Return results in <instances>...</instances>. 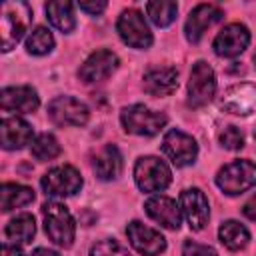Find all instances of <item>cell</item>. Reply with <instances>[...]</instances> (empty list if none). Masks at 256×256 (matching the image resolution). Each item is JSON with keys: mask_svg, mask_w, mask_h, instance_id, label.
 Here are the masks:
<instances>
[{"mask_svg": "<svg viewBox=\"0 0 256 256\" xmlns=\"http://www.w3.org/2000/svg\"><path fill=\"white\" fill-rule=\"evenodd\" d=\"M44 214V228L52 242H56L62 248H70L74 242V220L64 204L58 202H46L42 206Z\"/></svg>", "mask_w": 256, "mask_h": 256, "instance_id": "6da1fadb", "label": "cell"}, {"mask_svg": "<svg viewBox=\"0 0 256 256\" xmlns=\"http://www.w3.org/2000/svg\"><path fill=\"white\" fill-rule=\"evenodd\" d=\"M216 184L228 196L242 194L256 184V164L250 160H234L220 168Z\"/></svg>", "mask_w": 256, "mask_h": 256, "instance_id": "7a4b0ae2", "label": "cell"}, {"mask_svg": "<svg viewBox=\"0 0 256 256\" xmlns=\"http://www.w3.org/2000/svg\"><path fill=\"white\" fill-rule=\"evenodd\" d=\"M122 126L126 132L138 134V136H154L158 134L164 124H166V116L154 110H148L142 104H134L122 110L120 114Z\"/></svg>", "mask_w": 256, "mask_h": 256, "instance_id": "3957f363", "label": "cell"}, {"mask_svg": "<svg viewBox=\"0 0 256 256\" xmlns=\"http://www.w3.org/2000/svg\"><path fill=\"white\" fill-rule=\"evenodd\" d=\"M134 178L142 192H158L170 184L172 174L170 168L160 158L144 156L134 166Z\"/></svg>", "mask_w": 256, "mask_h": 256, "instance_id": "277c9868", "label": "cell"}, {"mask_svg": "<svg viewBox=\"0 0 256 256\" xmlns=\"http://www.w3.org/2000/svg\"><path fill=\"white\" fill-rule=\"evenodd\" d=\"M216 92V78L214 70L204 62H196L190 72V82H188V104L194 108H200L212 100Z\"/></svg>", "mask_w": 256, "mask_h": 256, "instance_id": "5b68a950", "label": "cell"}, {"mask_svg": "<svg viewBox=\"0 0 256 256\" xmlns=\"http://www.w3.org/2000/svg\"><path fill=\"white\" fill-rule=\"evenodd\" d=\"M116 28L120 38L132 48H148L152 44V32L140 10H124Z\"/></svg>", "mask_w": 256, "mask_h": 256, "instance_id": "8992f818", "label": "cell"}, {"mask_svg": "<svg viewBox=\"0 0 256 256\" xmlns=\"http://www.w3.org/2000/svg\"><path fill=\"white\" fill-rule=\"evenodd\" d=\"M42 188L48 196H72L82 188V176L74 166H56L42 176Z\"/></svg>", "mask_w": 256, "mask_h": 256, "instance_id": "52a82bcc", "label": "cell"}, {"mask_svg": "<svg viewBox=\"0 0 256 256\" xmlns=\"http://www.w3.org/2000/svg\"><path fill=\"white\" fill-rule=\"evenodd\" d=\"M88 114V108L72 96H58L48 104V116L58 126H82Z\"/></svg>", "mask_w": 256, "mask_h": 256, "instance_id": "ba28073f", "label": "cell"}, {"mask_svg": "<svg viewBox=\"0 0 256 256\" xmlns=\"http://www.w3.org/2000/svg\"><path fill=\"white\" fill-rule=\"evenodd\" d=\"M162 150L172 160V164H176V166H188L198 156V144H196V140L192 136L184 134L182 130H170V132H166V136L162 140Z\"/></svg>", "mask_w": 256, "mask_h": 256, "instance_id": "9c48e42d", "label": "cell"}, {"mask_svg": "<svg viewBox=\"0 0 256 256\" xmlns=\"http://www.w3.org/2000/svg\"><path fill=\"white\" fill-rule=\"evenodd\" d=\"M220 108L230 114H240L246 116L256 110V86L254 84H234L230 86L222 98H220Z\"/></svg>", "mask_w": 256, "mask_h": 256, "instance_id": "30bf717a", "label": "cell"}, {"mask_svg": "<svg viewBox=\"0 0 256 256\" xmlns=\"http://www.w3.org/2000/svg\"><path fill=\"white\" fill-rule=\"evenodd\" d=\"M250 42V32L244 24H228L220 30V34L214 40V52L224 58H234Z\"/></svg>", "mask_w": 256, "mask_h": 256, "instance_id": "8fae6325", "label": "cell"}, {"mask_svg": "<svg viewBox=\"0 0 256 256\" xmlns=\"http://www.w3.org/2000/svg\"><path fill=\"white\" fill-rule=\"evenodd\" d=\"M126 232L130 238V244L144 256H156L166 250V238L158 230L148 228L142 222H136V220L130 222Z\"/></svg>", "mask_w": 256, "mask_h": 256, "instance_id": "7c38bea8", "label": "cell"}, {"mask_svg": "<svg viewBox=\"0 0 256 256\" xmlns=\"http://www.w3.org/2000/svg\"><path fill=\"white\" fill-rule=\"evenodd\" d=\"M118 68V56L110 50H98L86 58V62L80 66L78 76L84 82H100L108 78Z\"/></svg>", "mask_w": 256, "mask_h": 256, "instance_id": "4fadbf2b", "label": "cell"}, {"mask_svg": "<svg viewBox=\"0 0 256 256\" xmlns=\"http://www.w3.org/2000/svg\"><path fill=\"white\" fill-rule=\"evenodd\" d=\"M180 208L192 230H202L206 226L208 216H210L208 200L198 188H190L180 194Z\"/></svg>", "mask_w": 256, "mask_h": 256, "instance_id": "5bb4252c", "label": "cell"}, {"mask_svg": "<svg viewBox=\"0 0 256 256\" xmlns=\"http://www.w3.org/2000/svg\"><path fill=\"white\" fill-rule=\"evenodd\" d=\"M222 16H224V12L216 4H198L190 12V16L186 20V28H184L186 30V38L190 42H198L202 38L204 30L208 26H212L214 22H218Z\"/></svg>", "mask_w": 256, "mask_h": 256, "instance_id": "9a60e30c", "label": "cell"}, {"mask_svg": "<svg viewBox=\"0 0 256 256\" xmlns=\"http://www.w3.org/2000/svg\"><path fill=\"white\" fill-rule=\"evenodd\" d=\"M40 104L36 90L30 86H10L0 92V106L2 110L12 112H34Z\"/></svg>", "mask_w": 256, "mask_h": 256, "instance_id": "2e32d148", "label": "cell"}, {"mask_svg": "<svg viewBox=\"0 0 256 256\" xmlns=\"http://www.w3.org/2000/svg\"><path fill=\"white\" fill-rule=\"evenodd\" d=\"M146 212L152 220H156L158 224H162L164 228L170 230H178L180 228V208L178 204L168 198V196H152L146 200Z\"/></svg>", "mask_w": 256, "mask_h": 256, "instance_id": "e0dca14e", "label": "cell"}, {"mask_svg": "<svg viewBox=\"0 0 256 256\" xmlns=\"http://www.w3.org/2000/svg\"><path fill=\"white\" fill-rule=\"evenodd\" d=\"M22 4H4L2 6V50L8 52L26 32V22L20 18L18 10Z\"/></svg>", "mask_w": 256, "mask_h": 256, "instance_id": "ac0fdd59", "label": "cell"}, {"mask_svg": "<svg viewBox=\"0 0 256 256\" xmlns=\"http://www.w3.org/2000/svg\"><path fill=\"white\" fill-rule=\"evenodd\" d=\"M32 140V126L22 118H4L0 124V142L6 150L24 148Z\"/></svg>", "mask_w": 256, "mask_h": 256, "instance_id": "d6986e66", "label": "cell"}, {"mask_svg": "<svg viewBox=\"0 0 256 256\" xmlns=\"http://www.w3.org/2000/svg\"><path fill=\"white\" fill-rule=\"evenodd\" d=\"M178 88L176 68H152L144 74V90L152 96H168Z\"/></svg>", "mask_w": 256, "mask_h": 256, "instance_id": "ffe728a7", "label": "cell"}, {"mask_svg": "<svg viewBox=\"0 0 256 256\" xmlns=\"http://www.w3.org/2000/svg\"><path fill=\"white\" fill-rule=\"evenodd\" d=\"M92 168L100 180H114L122 172V154L118 152L116 146L108 144L94 156Z\"/></svg>", "mask_w": 256, "mask_h": 256, "instance_id": "44dd1931", "label": "cell"}, {"mask_svg": "<svg viewBox=\"0 0 256 256\" xmlns=\"http://www.w3.org/2000/svg\"><path fill=\"white\" fill-rule=\"evenodd\" d=\"M34 200V192L28 186H20V184H2L0 188V206L4 212L12 210V208H20L26 206Z\"/></svg>", "mask_w": 256, "mask_h": 256, "instance_id": "7402d4cb", "label": "cell"}, {"mask_svg": "<svg viewBox=\"0 0 256 256\" xmlns=\"http://www.w3.org/2000/svg\"><path fill=\"white\" fill-rule=\"evenodd\" d=\"M46 14L50 18V22L62 30V32H72L76 26V18H74V6L70 2H62V0H54L46 4Z\"/></svg>", "mask_w": 256, "mask_h": 256, "instance_id": "603a6c76", "label": "cell"}, {"mask_svg": "<svg viewBox=\"0 0 256 256\" xmlns=\"http://www.w3.org/2000/svg\"><path fill=\"white\" fill-rule=\"evenodd\" d=\"M34 232H36V224H34V218L30 214L16 216L14 220L8 222V226L4 230L6 238L10 242H14V244H26V242H30L32 236H34Z\"/></svg>", "mask_w": 256, "mask_h": 256, "instance_id": "cb8c5ba5", "label": "cell"}, {"mask_svg": "<svg viewBox=\"0 0 256 256\" xmlns=\"http://www.w3.org/2000/svg\"><path fill=\"white\" fill-rule=\"evenodd\" d=\"M218 236H220V242H222L226 248H230V250H240V248H244V246L248 244V240H250L248 230H246L240 222H236V220L224 222V224L220 226V230H218Z\"/></svg>", "mask_w": 256, "mask_h": 256, "instance_id": "d4e9b609", "label": "cell"}, {"mask_svg": "<svg viewBox=\"0 0 256 256\" xmlns=\"http://www.w3.org/2000/svg\"><path fill=\"white\" fill-rule=\"evenodd\" d=\"M146 12L156 26H168L176 18L178 6H176V2H148Z\"/></svg>", "mask_w": 256, "mask_h": 256, "instance_id": "484cf974", "label": "cell"}, {"mask_svg": "<svg viewBox=\"0 0 256 256\" xmlns=\"http://www.w3.org/2000/svg\"><path fill=\"white\" fill-rule=\"evenodd\" d=\"M52 46H54V38H52L50 30L44 28V26L34 28V30L30 32L28 40H26V50H28L30 54H38V56H40V54H48V52L52 50Z\"/></svg>", "mask_w": 256, "mask_h": 256, "instance_id": "4316f807", "label": "cell"}, {"mask_svg": "<svg viewBox=\"0 0 256 256\" xmlns=\"http://www.w3.org/2000/svg\"><path fill=\"white\" fill-rule=\"evenodd\" d=\"M58 154H60V144H58V140H56L52 134H48V132L40 134V136L32 142V156H34L36 160H52V158H56Z\"/></svg>", "mask_w": 256, "mask_h": 256, "instance_id": "83f0119b", "label": "cell"}, {"mask_svg": "<svg viewBox=\"0 0 256 256\" xmlns=\"http://www.w3.org/2000/svg\"><path fill=\"white\" fill-rule=\"evenodd\" d=\"M90 256H130V254L116 240H102V242H98V244L92 246Z\"/></svg>", "mask_w": 256, "mask_h": 256, "instance_id": "f1b7e54d", "label": "cell"}, {"mask_svg": "<svg viewBox=\"0 0 256 256\" xmlns=\"http://www.w3.org/2000/svg\"><path fill=\"white\" fill-rule=\"evenodd\" d=\"M218 140L224 148L228 150H240L244 146V134L236 128V126H226L220 134H218Z\"/></svg>", "mask_w": 256, "mask_h": 256, "instance_id": "f546056e", "label": "cell"}, {"mask_svg": "<svg viewBox=\"0 0 256 256\" xmlns=\"http://www.w3.org/2000/svg\"><path fill=\"white\" fill-rule=\"evenodd\" d=\"M182 256H218V254L210 246H204V244L186 240L184 242V248H182Z\"/></svg>", "mask_w": 256, "mask_h": 256, "instance_id": "4dcf8cb0", "label": "cell"}, {"mask_svg": "<svg viewBox=\"0 0 256 256\" xmlns=\"http://www.w3.org/2000/svg\"><path fill=\"white\" fill-rule=\"evenodd\" d=\"M78 6H80V10H84V12L100 14V12L106 8V2H104V0H98V2H80Z\"/></svg>", "mask_w": 256, "mask_h": 256, "instance_id": "1f68e13d", "label": "cell"}, {"mask_svg": "<svg viewBox=\"0 0 256 256\" xmlns=\"http://www.w3.org/2000/svg\"><path fill=\"white\" fill-rule=\"evenodd\" d=\"M242 212H244V216L246 218H250V220H256V194L244 204V208H242Z\"/></svg>", "mask_w": 256, "mask_h": 256, "instance_id": "d6a6232c", "label": "cell"}, {"mask_svg": "<svg viewBox=\"0 0 256 256\" xmlns=\"http://www.w3.org/2000/svg\"><path fill=\"white\" fill-rule=\"evenodd\" d=\"M2 256H22V250L14 244V246H10V244H4L2 246Z\"/></svg>", "mask_w": 256, "mask_h": 256, "instance_id": "836d02e7", "label": "cell"}, {"mask_svg": "<svg viewBox=\"0 0 256 256\" xmlns=\"http://www.w3.org/2000/svg\"><path fill=\"white\" fill-rule=\"evenodd\" d=\"M30 256H60V254L54 252V250H48V248H36Z\"/></svg>", "mask_w": 256, "mask_h": 256, "instance_id": "e575fe53", "label": "cell"}, {"mask_svg": "<svg viewBox=\"0 0 256 256\" xmlns=\"http://www.w3.org/2000/svg\"><path fill=\"white\" fill-rule=\"evenodd\" d=\"M254 64H256V54H254Z\"/></svg>", "mask_w": 256, "mask_h": 256, "instance_id": "d590c367", "label": "cell"}, {"mask_svg": "<svg viewBox=\"0 0 256 256\" xmlns=\"http://www.w3.org/2000/svg\"><path fill=\"white\" fill-rule=\"evenodd\" d=\"M254 140H256V130H254Z\"/></svg>", "mask_w": 256, "mask_h": 256, "instance_id": "8d00e7d4", "label": "cell"}]
</instances>
